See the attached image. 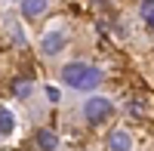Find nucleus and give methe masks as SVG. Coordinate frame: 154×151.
Segmentation results:
<instances>
[{
	"mask_svg": "<svg viewBox=\"0 0 154 151\" xmlns=\"http://www.w3.org/2000/svg\"><path fill=\"white\" fill-rule=\"evenodd\" d=\"M139 9H142V19H145V25L154 31V0H145V3L139 6Z\"/></svg>",
	"mask_w": 154,
	"mask_h": 151,
	"instance_id": "8",
	"label": "nucleus"
},
{
	"mask_svg": "<svg viewBox=\"0 0 154 151\" xmlns=\"http://www.w3.org/2000/svg\"><path fill=\"white\" fill-rule=\"evenodd\" d=\"M12 130H16V117L6 105H0V136H9Z\"/></svg>",
	"mask_w": 154,
	"mask_h": 151,
	"instance_id": "6",
	"label": "nucleus"
},
{
	"mask_svg": "<svg viewBox=\"0 0 154 151\" xmlns=\"http://www.w3.org/2000/svg\"><path fill=\"white\" fill-rule=\"evenodd\" d=\"M12 93H16L19 99H25L31 93V80H25V77H19V80H12Z\"/></svg>",
	"mask_w": 154,
	"mask_h": 151,
	"instance_id": "9",
	"label": "nucleus"
},
{
	"mask_svg": "<svg viewBox=\"0 0 154 151\" xmlns=\"http://www.w3.org/2000/svg\"><path fill=\"white\" fill-rule=\"evenodd\" d=\"M40 12H46V3H43V0H25V3H22V16H40Z\"/></svg>",
	"mask_w": 154,
	"mask_h": 151,
	"instance_id": "7",
	"label": "nucleus"
},
{
	"mask_svg": "<svg viewBox=\"0 0 154 151\" xmlns=\"http://www.w3.org/2000/svg\"><path fill=\"white\" fill-rule=\"evenodd\" d=\"M34 139H37V148H40V151H56V145H59V136L53 133V130H37V136H34Z\"/></svg>",
	"mask_w": 154,
	"mask_h": 151,
	"instance_id": "5",
	"label": "nucleus"
},
{
	"mask_svg": "<svg viewBox=\"0 0 154 151\" xmlns=\"http://www.w3.org/2000/svg\"><path fill=\"white\" fill-rule=\"evenodd\" d=\"M40 49L46 56H56V53H62V49H65V34L62 31H49L43 40H40Z\"/></svg>",
	"mask_w": 154,
	"mask_h": 151,
	"instance_id": "3",
	"label": "nucleus"
},
{
	"mask_svg": "<svg viewBox=\"0 0 154 151\" xmlns=\"http://www.w3.org/2000/svg\"><path fill=\"white\" fill-rule=\"evenodd\" d=\"M43 93H46V99H49V102H59V99H62V93L56 90V86H46Z\"/></svg>",
	"mask_w": 154,
	"mask_h": 151,
	"instance_id": "10",
	"label": "nucleus"
},
{
	"mask_svg": "<svg viewBox=\"0 0 154 151\" xmlns=\"http://www.w3.org/2000/svg\"><path fill=\"white\" fill-rule=\"evenodd\" d=\"M130 148H133V139L126 130H114L108 136V151H130Z\"/></svg>",
	"mask_w": 154,
	"mask_h": 151,
	"instance_id": "4",
	"label": "nucleus"
},
{
	"mask_svg": "<svg viewBox=\"0 0 154 151\" xmlns=\"http://www.w3.org/2000/svg\"><path fill=\"white\" fill-rule=\"evenodd\" d=\"M111 102L108 99H102V96H93V99H86L83 102V117L89 120V123H102V120H108L111 117Z\"/></svg>",
	"mask_w": 154,
	"mask_h": 151,
	"instance_id": "2",
	"label": "nucleus"
},
{
	"mask_svg": "<svg viewBox=\"0 0 154 151\" xmlns=\"http://www.w3.org/2000/svg\"><path fill=\"white\" fill-rule=\"evenodd\" d=\"M62 80H65L71 90H96V86L102 83V71L86 65V62H71V65L62 68Z\"/></svg>",
	"mask_w": 154,
	"mask_h": 151,
	"instance_id": "1",
	"label": "nucleus"
}]
</instances>
